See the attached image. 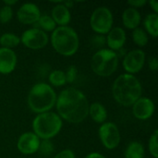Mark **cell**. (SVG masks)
Instances as JSON below:
<instances>
[{"instance_id": "cell-1", "label": "cell", "mask_w": 158, "mask_h": 158, "mask_svg": "<svg viewBox=\"0 0 158 158\" xmlns=\"http://www.w3.org/2000/svg\"><path fill=\"white\" fill-rule=\"evenodd\" d=\"M89 101L85 94L75 88L63 90L56 97L57 115L70 123H81L89 115Z\"/></svg>"}, {"instance_id": "cell-2", "label": "cell", "mask_w": 158, "mask_h": 158, "mask_svg": "<svg viewBox=\"0 0 158 158\" xmlns=\"http://www.w3.org/2000/svg\"><path fill=\"white\" fill-rule=\"evenodd\" d=\"M112 94L117 103L131 106L143 94V86L138 78L131 74H121L112 85Z\"/></svg>"}, {"instance_id": "cell-3", "label": "cell", "mask_w": 158, "mask_h": 158, "mask_svg": "<svg viewBox=\"0 0 158 158\" xmlns=\"http://www.w3.org/2000/svg\"><path fill=\"white\" fill-rule=\"evenodd\" d=\"M56 94L53 87L45 82L34 84L28 94V106L30 109L38 114L50 111L56 102Z\"/></svg>"}, {"instance_id": "cell-4", "label": "cell", "mask_w": 158, "mask_h": 158, "mask_svg": "<svg viewBox=\"0 0 158 158\" xmlns=\"http://www.w3.org/2000/svg\"><path fill=\"white\" fill-rule=\"evenodd\" d=\"M51 44L55 51L64 56L75 55L80 46L77 31L69 26H58L51 34Z\"/></svg>"}, {"instance_id": "cell-5", "label": "cell", "mask_w": 158, "mask_h": 158, "mask_svg": "<svg viewBox=\"0 0 158 158\" xmlns=\"http://www.w3.org/2000/svg\"><path fill=\"white\" fill-rule=\"evenodd\" d=\"M63 122L55 112L48 111L38 114L32 121L33 133L41 140H50L61 131Z\"/></svg>"}, {"instance_id": "cell-6", "label": "cell", "mask_w": 158, "mask_h": 158, "mask_svg": "<svg viewBox=\"0 0 158 158\" xmlns=\"http://www.w3.org/2000/svg\"><path fill=\"white\" fill-rule=\"evenodd\" d=\"M118 67V55L108 48L97 50L92 56L91 69L98 76L109 77Z\"/></svg>"}, {"instance_id": "cell-7", "label": "cell", "mask_w": 158, "mask_h": 158, "mask_svg": "<svg viewBox=\"0 0 158 158\" xmlns=\"http://www.w3.org/2000/svg\"><path fill=\"white\" fill-rule=\"evenodd\" d=\"M114 18L111 10L106 6L96 7L90 18L92 30L97 34H106L113 28Z\"/></svg>"}, {"instance_id": "cell-8", "label": "cell", "mask_w": 158, "mask_h": 158, "mask_svg": "<svg viewBox=\"0 0 158 158\" xmlns=\"http://www.w3.org/2000/svg\"><path fill=\"white\" fill-rule=\"evenodd\" d=\"M98 135L102 144L108 150L116 149L119 145L121 135L118 126L113 122L103 123L98 130Z\"/></svg>"}, {"instance_id": "cell-9", "label": "cell", "mask_w": 158, "mask_h": 158, "mask_svg": "<svg viewBox=\"0 0 158 158\" xmlns=\"http://www.w3.org/2000/svg\"><path fill=\"white\" fill-rule=\"evenodd\" d=\"M20 42L27 48L37 50L46 46L49 42V36L47 32L39 28H31L23 31L20 36Z\"/></svg>"}, {"instance_id": "cell-10", "label": "cell", "mask_w": 158, "mask_h": 158, "mask_svg": "<svg viewBox=\"0 0 158 158\" xmlns=\"http://www.w3.org/2000/svg\"><path fill=\"white\" fill-rule=\"evenodd\" d=\"M146 56L142 49H134L128 52L123 58V68L128 74H135L142 70L145 64Z\"/></svg>"}, {"instance_id": "cell-11", "label": "cell", "mask_w": 158, "mask_h": 158, "mask_svg": "<svg viewBox=\"0 0 158 158\" xmlns=\"http://www.w3.org/2000/svg\"><path fill=\"white\" fill-rule=\"evenodd\" d=\"M41 17V11L38 6L34 3H24L17 11L18 20L25 25L34 24Z\"/></svg>"}, {"instance_id": "cell-12", "label": "cell", "mask_w": 158, "mask_h": 158, "mask_svg": "<svg viewBox=\"0 0 158 158\" xmlns=\"http://www.w3.org/2000/svg\"><path fill=\"white\" fill-rule=\"evenodd\" d=\"M40 145V139L31 131L22 133L17 143L18 150L26 156L32 155L38 152Z\"/></svg>"}, {"instance_id": "cell-13", "label": "cell", "mask_w": 158, "mask_h": 158, "mask_svg": "<svg viewBox=\"0 0 158 158\" xmlns=\"http://www.w3.org/2000/svg\"><path fill=\"white\" fill-rule=\"evenodd\" d=\"M132 114L139 120H147L155 113L154 102L147 97H140L132 106Z\"/></svg>"}, {"instance_id": "cell-14", "label": "cell", "mask_w": 158, "mask_h": 158, "mask_svg": "<svg viewBox=\"0 0 158 158\" xmlns=\"http://www.w3.org/2000/svg\"><path fill=\"white\" fill-rule=\"evenodd\" d=\"M18 57L13 49L0 47V73L10 74L16 69Z\"/></svg>"}, {"instance_id": "cell-15", "label": "cell", "mask_w": 158, "mask_h": 158, "mask_svg": "<svg viewBox=\"0 0 158 158\" xmlns=\"http://www.w3.org/2000/svg\"><path fill=\"white\" fill-rule=\"evenodd\" d=\"M106 44L108 45V49L116 52L122 49L126 43V31L121 27H113L107 33Z\"/></svg>"}, {"instance_id": "cell-16", "label": "cell", "mask_w": 158, "mask_h": 158, "mask_svg": "<svg viewBox=\"0 0 158 158\" xmlns=\"http://www.w3.org/2000/svg\"><path fill=\"white\" fill-rule=\"evenodd\" d=\"M50 16L58 26H68L71 19L69 9L66 6H64L62 2H59L52 8Z\"/></svg>"}, {"instance_id": "cell-17", "label": "cell", "mask_w": 158, "mask_h": 158, "mask_svg": "<svg viewBox=\"0 0 158 158\" xmlns=\"http://www.w3.org/2000/svg\"><path fill=\"white\" fill-rule=\"evenodd\" d=\"M142 20L141 13L137 8L127 7L122 13V22L124 26L129 30H134L138 28Z\"/></svg>"}, {"instance_id": "cell-18", "label": "cell", "mask_w": 158, "mask_h": 158, "mask_svg": "<svg viewBox=\"0 0 158 158\" xmlns=\"http://www.w3.org/2000/svg\"><path fill=\"white\" fill-rule=\"evenodd\" d=\"M88 115L91 116L92 119L94 122L100 123V124L105 123L107 118V111H106L105 106L98 102H94L89 106Z\"/></svg>"}, {"instance_id": "cell-19", "label": "cell", "mask_w": 158, "mask_h": 158, "mask_svg": "<svg viewBox=\"0 0 158 158\" xmlns=\"http://www.w3.org/2000/svg\"><path fill=\"white\" fill-rule=\"evenodd\" d=\"M145 31L148 32L152 37L156 38L158 35V15L156 13H150L146 15L143 20Z\"/></svg>"}, {"instance_id": "cell-20", "label": "cell", "mask_w": 158, "mask_h": 158, "mask_svg": "<svg viewBox=\"0 0 158 158\" xmlns=\"http://www.w3.org/2000/svg\"><path fill=\"white\" fill-rule=\"evenodd\" d=\"M125 158H143L144 147L140 142H131L125 150Z\"/></svg>"}, {"instance_id": "cell-21", "label": "cell", "mask_w": 158, "mask_h": 158, "mask_svg": "<svg viewBox=\"0 0 158 158\" xmlns=\"http://www.w3.org/2000/svg\"><path fill=\"white\" fill-rule=\"evenodd\" d=\"M20 43V38L12 32H6L0 36V44L1 47L12 49L18 46Z\"/></svg>"}, {"instance_id": "cell-22", "label": "cell", "mask_w": 158, "mask_h": 158, "mask_svg": "<svg viewBox=\"0 0 158 158\" xmlns=\"http://www.w3.org/2000/svg\"><path fill=\"white\" fill-rule=\"evenodd\" d=\"M48 80L50 84L55 87H60L67 83L65 71L60 69H56L51 71L48 76Z\"/></svg>"}, {"instance_id": "cell-23", "label": "cell", "mask_w": 158, "mask_h": 158, "mask_svg": "<svg viewBox=\"0 0 158 158\" xmlns=\"http://www.w3.org/2000/svg\"><path fill=\"white\" fill-rule=\"evenodd\" d=\"M132 40L135 44L140 47H143L148 44L149 38L147 32L142 28H136L132 31Z\"/></svg>"}, {"instance_id": "cell-24", "label": "cell", "mask_w": 158, "mask_h": 158, "mask_svg": "<svg viewBox=\"0 0 158 158\" xmlns=\"http://www.w3.org/2000/svg\"><path fill=\"white\" fill-rule=\"evenodd\" d=\"M37 23L41 28V30H43L45 32L53 31L56 28V24L50 15H41Z\"/></svg>"}, {"instance_id": "cell-25", "label": "cell", "mask_w": 158, "mask_h": 158, "mask_svg": "<svg viewBox=\"0 0 158 158\" xmlns=\"http://www.w3.org/2000/svg\"><path fill=\"white\" fill-rule=\"evenodd\" d=\"M38 152L44 156H49L54 152V144L50 140H42L40 141V145Z\"/></svg>"}, {"instance_id": "cell-26", "label": "cell", "mask_w": 158, "mask_h": 158, "mask_svg": "<svg viewBox=\"0 0 158 158\" xmlns=\"http://www.w3.org/2000/svg\"><path fill=\"white\" fill-rule=\"evenodd\" d=\"M157 135L158 131L155 130V131L152 133L149 142H148V149L154 158H158V144H157Z\"/></svg>"}, {"instance_id": "cell-27", "label": "cell", "mask_w": 158, "mask_h": 158, "mask_svg": "<svg viewBox=\"0 0 158 158\" xmlns=\"http://www.w3.org/2000/svg\"><path fill=\"white\" fill-rule=\"evenodd\" d=\"M13 17V10L11 6L4 5L0 8V22L3 24H6L11 20Z\"/></svg>"}, {"instance_id": "cell-28", "label": "cell", "mask_w": 158, "mask_h": 158, "mask_svg": "<svg viewBox=\"0 0 158 158\" xmlns=\"http://www.w3.org/2000/svg\"><path fill=\"white\" fill-rule=\"evenodd\" d=\"M91 44L94 48H97L98 50H100V49H103L105 44H106V39L102 34H95L92 37Z\"/></svg>"}, {"instance_id": "cell-29", "label": "cell", "mask_w": 158, "mask_h": 158, "mask_svg": "<svg viewBox=\"0 0 158 158\" xmlns=\"http://www.w3.org/2000/svg\"><path fill=\"white\" fill-rule=\"evenodd\" d=\"M77 74H78V69L75 66H69L67 69V71H65V75H66V81L69 83H72L75 81V80L77 79Z\"/></svg>"}, {"instance_id": "cell-30", "label": "cell", "mask_w": 158, "mask_h": 158, "mask_svg": "<svg viewBox=\"0 0 158 158\" xmlns=\"http://www.w3.org/2000/svg\"><path fill=\"white\" fill-rule=\"evenodd\" d=\"M54 158H76L75 154L72 150L70 149H65L57 153Z\"/></svg>"}, {"instance_id": "cell-31", "label": "cell", "mask_w": 158, "mask_h": 158, "mask_svg": "<svg viewBox=\"0 0 158 158\" xmlns=\"http://www.w3.org/2000/svg\"><path fill=\"white\" fill-rule=\"evenodd\" d=\"M146 4H147L146 0H131V1H128V5L131 7H134V8L142 7Z\"/></svg>"}, {"instance_id": "cell-32", "label": "cell", "mask_w": 158, "mask_h": 158, "mask_svg": "<svg viewBox=\"0 0 158 158\" xmlns=\"http://www.w3.org/2000/svg\"><path fill=\"white\" fill-rule=\"evenodd\" d=\"M148 67L151 70L156 71L158 69V60L156 56H151L148 59Z\"/></svg>"}, {"instance_id": "cell-33", "label": "cell", "mask_w": 158, "mask_h": 158, "mask_svg": "<svg viewBox=\"0 0 158 158\" xmlns=\"http://www.w3.org/2000/svg\"><path fill=\"white\" fill-rule=\"evenodd\" d=\"M150 6L152 7V9L154 10V13L157 14L158 13V2L156 0H151L148 2Z\"/></svg>"}, {"instance_id": "cell-34", "label": "cell", "mask_w": 158, "mask_h": 158, "mask_svg": "<svg viewBox=\"0 0 158 158\" xmlns=\"http://www.w3.org/2000/svg\"><path fill=\"white\" fill-rule=\"evenodd\" d=\"M84 158H106L105 156H103L102 154H99V153H96V152H94V153H90L88 154Z\"/></svg>"}, {"instance_id": "cell-35", "label": "cell", "mask_w": 158, "mask_h": 158, "mask_svg": "<svg viewBox=\"0 0 158 158\" xmlns=\"http://www.w3.org/2000/svg\"><path fill=\"white\" fill-rule=\"evenodd\" d=\"M4 4H5L6 6H11V7H12V6H14L15 4H17V1H16V0H10V1H4Z\"/></svg>"}]
</instances>
